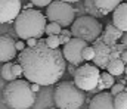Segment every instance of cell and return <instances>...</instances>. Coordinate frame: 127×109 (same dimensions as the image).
I'll use <instances>...</instances> for the list:
<instances>
[{"mask_svg": "<svg viewBox=\"0 0 127 109\" xmlns=\"http://www.w3.org/2000/svg\"><path fill=\"white\" fill-rule=\"evenodd\" d=\"M18 62L22 66L24 77L40 86L58 83L66 71V61L62 50L52 49L46 40L38 38L34 47H25L18 55Z\"/></svg>", "mask_w": 127, "mask_h": 109, "instance_id": "cell-1", "label": "cell"}, {"mask_svg": "<svg viewBox=\"0 0 127 109\" xmlns=\"http://www.w3.org/2000/svg\"><path fill=\"white\" fill-rule=\"evenodd\" d=\"M46 15H43L40 10L37 9H24L19 12V15L16 16V19L13 21V28L15 33L21 40H27L30 37L35 38H41L44 34V28H46Z\"/></svg>", "mask_w": 127, "mask_h": 109, "instance_id": "cell-2", "label": "cell"}, {"mask_svg": "<svg viewBox=\"0 0 127 109\" xmlns=\"http://www.w3.org/2000/svg\"><path fill=\"white\" fill-rule=\"evenodd\" d=\"M3 100L10 109H30L35 102V93L25 80H12L3 90Z\"/></svg>", "mask_w": 127, "mask_h": 109, "instance_id": "cell-3", "label": "cell"}, {"mask_svg": "<svg viewBox=\"0 0 127 109\" xmlns=\"http://www.w3.org/2000/svg\"><path fill=\"white\" fill-rule=\"evenodd\" d=\"M84 100V91L77 87L74 81L59 83L53 93V102L58 109H80Z\"/></svg>", "mask_w": 127, "mask_h": 109, "instance_id": "cell-4", "label": "cell"}, {"mask_svg": "<svg viewBox=\"0 0 127 109\" xmlns=\"http://www.w3.org/2000/svg\"><path fill=\"white\" fill-rule=\"evenodd\" d=\"M102 31H103L102 24L92 15L80 16V18L74 19V22L71 24L72 37L81 38L87 43H93L96 38H99Z\"/></svg>", "mask_w": 127, "mask_h": 109, "instance_id": "cell-5", "label": "cell"}, {"mask_svg": "<svg viewBox=\"0 0 127 109\" xmlns=\"http://www.w3.org/2000/svg\"><path fill=\"white\" fill-rule=\"evenodd\" d=\"M46 18L52 22H58L62 28H66L71 27L75 19V9L68 1L52 0V3L46 6Z\"/></svg>", "mask_w": 127, "mask_h": 109, "instance_id": "cell-6", "label": "cell"}, {"mask_svg": "<svg viewBox=\"0 0 127 109\" xmlns=\"http://www.w3.org/2000/svg\"><path fill=\"white\" fill-rule=\"evenodd\" d=\"M99 81H100V69L95 64L78 65V68L74 72V83L83 91H95Z\"/></svg>", "mask_w": 127, "mask_h": 109, "instance_id": "cell-7", "label": "cell"}, {"mask_svg": "<svg viewBox=\"0 0 127 109\" xmlns=\"http://www.w3.org/2000/svg\"><path fill=\"white\" fill-rule=\"evenodd\" d=\"M87 46V41L81 40V38H77V37H72L68 43L64 44V49H62V53H64V58L66 62L72 64V65H81L84 62L83 59V50L84 47Z\"/></svg>", "mask_w": 127, "mask_h": 109, "instance_id": "cell-8", "label": "cell"}, {"mask_svg": "<svg viewBox=\"0 0 127 109\" xmlns=\"http://www.w3.org/2000/svg\"><path fill=\"white\" fill-rule=\"evenodd\" d=\"M93 49H95V56H93V64L99 69H106L108 62L111 61L114 46L106 44L100 37L93 41Z\"/></svg>", "mask_w": 127, "mask_h": 109, "instance_id": "cell-9", "label": "cell"}, {"mask_svg": "<svg viewBox=\"0 0 127 109\" xmlns=\"http://www.w3.org/2000/svg\"><path fill=\"white\" fill-rule=\"evenodd\" d=\"M21 10V0H0V24L15 21Z\"/></svg>", "mask_w": 127, "mask_h": 109, "instance_id": "cell-10", "label": "cell"}, {"mask_svg": "<svg viewBox=\"0 0 127 109\" xmlns=\"http://www.w3.org/2000/svg\"><path fill=\"white\" fill-rule=\"evenodd\" d=\"M15 40L9 36H0V62H10L16 56Z\"/></svg>", "mask_w": 127, "mask_h": 109, "instance_id": "cell-11", "label": "cell"}, {"mask_svg": "<svg viewBox=\"0 0 127 109\" xmlns=\"http://www.w3.org/2000/svg\"><path fill=\"white\" fill-rule=\"evenodd\" d=\"M89 109H115V106H114V96L111 93H106V91L97 93L90 100Z\"/></svg>", "mask_w": 127, "mask_h": 109, "instance_id": "cell-12", "label": "cell"}, {"mask_svg": "<svg viewBox=\"0 0 127 109\" xmlns=\"http://www.w3.org/2000/svg\"><path fill=\"white\" fill-rule=\"evenodd\" d=\"M123 34H124V31H121V30L117 28L112 22H109V24H106V27L103 28V31H102V34H100V38H102L106 44L115 46V44L121 40Z\"/></svg>", "mask_w": 127, "mask_h": 109, "instance_id": "cell-13", "label": "cell"}, {"mask_svg": "<svg viewBox=\"0 0 127 109\" xmlns=\"http://www.w3.org/2000/svg\"><path fill=\"white\" fill-rule=\"evenodd\" d=\"M112 24L121 31L127 33V1H121L112 12Z\"/></svg>", "mask_w": 127, "mask_h": 109, "instance_id": "cell-14", "label": "cell"}, {"mask_svg": "<svg viewBox=\"0 0 127 109\" xmlns=\"http://www.w3.org/2000/svg\"><path fill=\"white\" fill-rule=\"evenodd\" d=\"M124 68H126V64L123 62L121 58H112L108 62V65H106V71L111 75H114V77L121 75V74L124 72Z\"/></svg>", "mask_w": 127, "mask_h": 109, "instance_id": "cell-15", "label": "cell"}, {"mask_svg": "<svg viewBox=\"0 0 127 109\" xmlns=\"http://www.w3.org/2000/svg\"><path fill=\"white\" fill-rule=\"evenodd\" d=\"M121 1H123V0H95V4L103 15H108V13L114 12L115 7H117Z\"/></svg>", "mask_w": 127, "mask_h": 109, "instance_id": "cell-16", "label": "cell"}, {"mask_svg": "<svg viewBox=\"0 0 127 109\" xmlns=\"http://www.w3.org/2000/svg\"><path fill=\"white\" fill-rule=\"evenodd\" d=\"M114 84H115V78H114V75H111L108 71H105V72H100V81H99L97 87L95 88V91L108 90V88H111Z\"/></svg>", "mask_w": 127, "mask_h": 109, "instance_id": "cell-17", "label": "cell"}, {"mask_svg": "<svg viewBox=\"0 0 127 109\" xmlns=\"http://www.w3.org/2000/svg\"><path fill=\"white\" fill-rule=\"evenodd\" d=\"M84 9H86V12H87V15H92V16H95V18H100V16H105L97 7H96L95 4V0H84Z\"/></svg>", "mask_w": 127, "mask_h": 109, "instance_id": "cell-18", "label": "cell"}, {"mask_svg": "<svg viewBox=\"0 0 127 109\" xmlns=\"http://www.w3.org/2000/svg\"><path fill=\"white\" fill-rule=\"evenodd\" d=\"M114 106L115 109H127V90L114 96Z\"/></svg>", "mask_w": 127, "mask_h": 109, "instance_id": "cell-19", "label": "cell"}, {"mask_svg": "<svg viewBox=\"0 0 127 109\" xmlns=\"http://www.w3.org/2000/svg\"><path fill=\"white\" fill-rule=\"evenodd\" d=\"M1 78H4L6 81H12L15 80V75L12 72V64L10 62H4L3 66H1Z\"/></svg>", "mask_w": 127, "mask_h": 109, "instance_id": "cell-20", "label": "cell"}, {"mask_svg": "<svg viewBox=\"0 0 127 109\" xmlns=\"http://www.w3.org/2000/svg\"><path fill=\"white\" fill-rule=\"evenodd\" d=\"M62 31V27L58 24V22H49V24H46V28H44V33L47 34V36H52V34H56V36H59V33Z\"/></svg>", "mask_w": 127, "mask_h": 109, "instance_id": "cell-21", "label": "cell"}, {"mask_svg": "<svg viewBox=\"0 0 127 109\" xmlns=\"http://www.w3.org/2000/svg\"><path fill=\"white\" fill-rule=\"evenodd\" d=\"M46 44H47L49 47H52V49H58V47L61 46V43H59V36H56V34L47 36V38H46Z\"/></svg>", "mask_w": 127, "mask_h": 109, "instance_id": "cell-22", "label": "cell"}, {"mask_svg": "<svg viewBox=\"0 0 127 109\" xmlns=\"http://www.w3.org/2000/svg\"><path fill=\"white\" fill-rule=\"evenodd\" d=\"M71 38H72V33H71V30H68V28H62V31L59 33V43H61V44H65V43H68Z\"/></svg>", "mask_w": 127, "mask_h": 109, "instance_id": "cell-23", "label": "cell"}, {"mask_svg": "<svg viewBox=\"0 0 127 109\" xmlns=\"http://www.w3.org/2000/svg\"><path fill=\"white\" fill-rule=\"evenodd\" d=\"M93 56H95V49H93V46H86L84 50H83V59H84L86 62H89V61H93Z\"/></svg>", "mask_w": 127, "mask_h": 109, "instance_id": "cell-24", "label": "cell"}, {"mask_svg": "<svg viewBox=\"0 0 127 109\" xmlns=\"http://www.w3.org/2000/svg\"><path fill=\"white\" fill-rule=\"evenodd\" d=\"M124 90H126V86H124L123 83H118V84H114V86L111 87V94L115 96V94H118V93H121V91H124Z\"/></svg>", "mask_w": 127, "mask_h": 109, "instance_id": "cell-25", "label": "cell"}, {"mask_svg": "<svg viewBox=\"0 0 127 109\" xmlns=\"http://www.w3.org/2000/svg\"><path fill=\"white\" fill-rule=\"evenodd\" d=\"M12 72H13V75H15V78H18V77L24 75L22 66H21V64H19V62H18V64H12Z\"/></svg>", "mask_w": 127, "mask_h": 109, "instance_id": "cell-26", "label": "cell"}, {"mask_svg": "<svg viewBox=\"0 0 127 109\" xmlns=\"http://www.w3.org/2000/svg\"><path fill=\"white\" fill-rule=\"evenodd\" d=\"M34 6H38V7H46L52 3V0H30Z\"/></svg>", "mask_w": 127, "mask_h": 109, "instance_id": "cell-27", "label": "cell"}, {"mask_svg": "<svg viewBox=\"0 0 127 109\" xmlns=\"http://www.w3.org/2000/svg\"><path fill=\"white\" fill-rule=\"evenodd\" d=\"M37 41H38V38H35V37H30V38L25 40V44H27V47H34V46L37 44Z\"/></svg>", "mask_w": 127, "mask_h": 109, "instance_id": "cell-28", "label": "cell"}, {"mask_svg": "<svg viewBox=\"0 0 127 109\" xmlns=\"http://www.w3.org/2000/svg\"><path fill=\"white\" fill-rule=\"evenodd\" d=\"M15 46H16V50H18V52H21V50H24V49L27 47L25 41H22V40H18V41L15 43Z\"/></svg>", "mask_w": 127, "mask_h": 109, "instance_id": "cell-29", "label": "cell"}, {"mask_svg": "<svg viewBox=\"0 0 127 109\" xmlns=\"http://www.w3.org/2000/svg\"><path fill=\"white\" fill-rule=\"evenodd\" d=\"M121 46H123V49H127V33H124L123 34V37H121V40L118 41Z\"/></svg>", "mask_w": 127, "mask_h": 109, "instance_id": "cell-30", "label": "cell"}, {"mask_svg": "<svg viewBox=\"0 0 127 109\" xmlns=\"http://www.w3.org/2000/svg\"><path fill=\"white\" fill-rule=\"evenodd\" d=\"M120 58L123 59V62H124V64H127V49H124V50L121 52V55H120Z\"/></svg>", "mask_w": 127, "mask_h": 109, "instance_id": "cell-31", "label": "cell"}, {"mask_svg": "<svg viewBox=\"0 0 127 109\" xmlns=\"http://www.w3.org/2000/svg\"><path fill=\"white\" fill-rule=\"evenodd\" d=\"M31 86V90L35 93V91H38V88H40V84H37V83H32V84H30Z\"/></svg>", "mask_w": 127, "mask_h": 109, "instance_id": "cell-32", "label": "cell"}, {"mask_svg": "<svg viewBox=\"0 0 127 109\" xmlns=\"http://www.w3.org/2000/svg\"><path fill=\"white\" fill-rule=\"evenodd\" d=\"M64 1H68V3H77V1H81V0H64Z\"/></svg>", "mask_w": 127, "mask_h": 109, "instance_id": "cell-33", "label": "cell"}, {"mask_svg": "<svg viewBox=\"0 0 127 109\" xmlns=\"http://www.w3.org/2000/svg\"><path fill=\"white\" fill-rule=\"evenodd\" d=\"M124 74H126V77H127V64H126V68H124Z\"/></svg>", "mask_w": 127, "mask_h": 109, "instance_id": "cell-34", "label": "cell"}, {"mask_svg": "<svg viewBox=\"0 0 127 109\" xmlns=\"http://www.w3.org/2000/svg\"><path fill=\"white\" fill-rule=\"evenodd\" d=\"M1 96H3V93H1V90H0V97H1Z\"/></svg>", "mask_w": 127, "mask_h": 109, "instance_id": "cell-35", "label": "cell"}, {"mask_svg": "<svg viewBox=\"0 0 127 109\" xmlns=\"http://www.w3.org/2000/svg\"><path fill=\"white\" fill-rule=\"evenodd\" d=\"M49 109H58V108H49Z\"/></svg>", "mask_w": 127, "mask_h": 109, "instance_id": "cell-36", "label": "cell"}, {"mask_svg": "<svg viewBox=\"0 0 127 109\" xmlns=\"http://www.w3.org/2000/svg\"><path fill=\"white\" fill-rule=\"evenodd\" d=\"M126 90H127V86H126Z\"/></svg>", "mask_w": 127, "mask_h": 109, "instance_id": "cell-37", "label": "cell"}, {"mask_svg": "<svg viewBox=\"0 0 127 109\" xmlns=\"http://www.w3.org/2000/svg\"><path fill=\"white\" fill-rule=\"evenodd\" d=\"M126 1H127V0H126Z\"/></svg>", "mask_w": 127, "mask_h": 109, "instance_id": "cell-38", "label": "cell"}]
</instances>
